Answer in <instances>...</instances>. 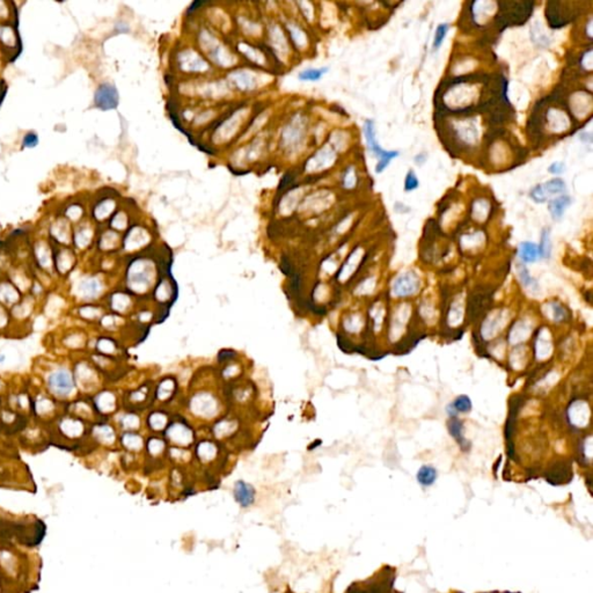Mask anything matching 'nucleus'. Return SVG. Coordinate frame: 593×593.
<instances>
[{
    "label": "nucleus",
    "mask_w": 593,
    "mask_h": 593,
    "mask_svg": "<svg viewBox=\"0 0 593 593\" xmlns=\"http://www.w3.org/2000/svg\"><path fill=\"white\" fill-rule=\"evenodd\" d=\"M542 187V190H544V193L546 196H552V195H557V194H561L563 193L565 190V182L562 180L560 177H555V179H552V180H549L545 183V185H541Z\"/></svg>",
    "instance_id": "nucleus-13"
},
{
    "label": "nucleus",
    "mask_w": 593,
    "mask_h": 593,
    "mask_svg": "<svg viewBox=\"0 0 593 593\" xmlns=\"http://www.w3.org/2000/svg\"><path fill=\"white\" fill-rule=\"evenodd\" d=\"M234 497L243 508H248L254 502L255 491L247 483L239 481L235 483V488H234Z\"/></svg>",
    "instance_id": "nucleus-4"
},
{
    "label": "nucleus",
    "mask_w": 593,
    "mask_h": 593,
    "mask_svg": "<svg viewBox=\"0 0 593 593\" xmlns=\"http://www.w3.org/2000/svg\"><path fill=\"white\" fill-rule=\"evenodd\" d=\"M329 71L328 68H321V69H307L305 71L300 72L298 76V79L302 81H318Z\"/></svg>",
    "instance_id": "nucleus-16"
},
{
    "label": "nucleus",
    "mask_w": 593,
    "mask_h": 593,
    "mask_svg": "<svg viewBox=\"0 0 593 593\" xmlns=\"http://www.w3.org/2000/svg\"><path fill=\"white\" fill-rule=\"evenodd\" d=\"M171 389H173V382L171 381H165L163 384H161V387H160V391H159V396L162 397V399H165L169 395V393L171 392Z\"/></svg>",
    "instance_id": "nucleus-29"
},
{
    "label": "nucleus",
    "mask_w": 593,
    "mask_h": 593,
    "mask_svg": "<svg viewBox=\"0 0 593 593\" xmlns=\"http://www.w3.org/2000/svg\"><path fill=\"white\" fill-rule=\"evenodd\" d=\"M364 136L368 144L369 150L373 152L377 155L379 161L376 166V173H382L386 169V167L393 159H395L399 155L397 151H385L379 146L377 139H376V131H374V123L372 121H366L364 124Z\"/></svg>",
    "instance_id": "nucleus-2"
},
{
    "label": "nucleus",
    "mask_w": 593,
    "mask_h": 593,
    "mask_svg": "<svg viewBox=\"0 0 593 593\" xmlns=\"http://www.w3.org/2000/svg\"><path fill=\"white\" fill-rule=\"evenodd\" d=\"M564 170H565V165H564L563 162H560V161H556V162L552 163V165L549 166V168H548L549 173L554 174V175H561L562 173H563Z\"/></svg>",
    "instance_id": "nucleus-28"
},
{
    "label": "nucleus",
    "mask_w": 593,
    "mask_h": 593,
    "mask_svg": "<svg viewBox=\"0 0 593 593\" xmlns=\"http://www.w3.org/2000/svg\"><path fill=\"white\" fill-rule=\"evenodd\" d=\"M97 432V437H99V439L101 442H104V443H110L112 442V439H114V434H112V430L110 428L108 427H101L96 430Z\"/></svg>",
    "instance_id": "nucleus-24"
},
{
    "label": "nucleus",
    "mask_w": 593,
    "mask_h": 593,
    "mask_svg": "<svg viewBox=\"0 0 593 593\" xmlns=\"http://www.w3.org/2000/svg\"><path fill=\"white\" fill-rule=\"evenodd\" d=\"M193 409L202 416H211L216 411V403L211 396L201 395L193 401Z\"/></svg>",
    "instance_id": "nucleus-7"
},
{
    "label": "nucleus",
    "mask_w": 593,
    "mask_h": 593,
    "mask_svg": "<svg viewBox=\"0 0 593 593\" xmlns=\"http://www.w3.org/2000/svg\"><path fill=\"white\" fill-rule=\"evenodd\" d=\"M447 32H448L447 23H440V25L437 27L434 43H432V48H434V50H438L440 48V45L443 44L445 37H446Z\"/></svg>",
    "instance_id": "nucleus-18"
},
{
    "label": "nucleus",
    "mask_w": 593,
    "mask_h": 593,
    "mask_svg": "<svg viewBox=\"0 0 593 593\" xmlns=\"http://www.w3.org/2000/svg\"><path fill=\"white\" fill-rule=\"evenodd\" d=\"M123 443L130 448H138L142 445V440H140L139 437L135 435H127L123 438Z\"/></svg>",
    "instance_id": "nucleus-26"
},
{
    "label": "nucleus",
    "mask_w": 593,
    "mask_h": 593,
    "mask_svg": "<svg viewBox=\"0 0 593 593\" xmlns=\"http://www.w3.org/2000/svg\"><path fill=\"white\" fill-rule=\"evenodd\" d=\"M571 204V198L568 195H561V196L554 198L549 202L548 209L554 220H560L563 217L564 211Z\"/></svg>",
    "instance_id": "nucleus-6"
},
{
    "label": "nucleus",
    "mask_w": 593,
    "mask_h": 593,
    "mask_svg": "<svg viewBox=\"0 0 593 593\" xmlns=\"http://www.w3.org/2000/svg\"><path fill=\"white\" fill-rule=\"evenodd\" d=\"M519 277H520L521 282L525 286H527L529 288H534L538 286L537 282L534 280L533 277H530L527 269L525 268V265H520V268H519Z\"/></svg>",
    "instance_id": "nucleus-20"
},
{
    "label": "nucleus",
    "mask_w": 593,
    "mask_h": 593,
    "mask_svg": "<svg viewBox=\"0 0 593 593\" xmlns=\"http://www.w3.org/2000/svg\"><path fill=\"white\" fill-rule=\"evenodd\" d=\"M115 400H114V396L111 395V394L109 393H103L102 395L99 396V399L96 401V404L99 405V408L101 409L102 411H110L114 409V405H115Z\"/></svg>",
    "instance_id": "nucleus-19"
},
{
    "label": "nucleus",
    "mask_w": 593,
    "mask_h": 593,
    "mask_svg": "<svg viewBox=\"0 0 593 593\" xmlns=\"http://www.w3.org/2000/svg\"><path fill=\"white\" fill-rule=\"evenodd\" d=\"M78 294L85 300L94 299L100 294L101 285L100 282L95 278H86L78 284Z\"/></svg>",
    "instance_id": "nucleus-5"
},
{
    "label": "nucleus",
    "mask_w": 593,
    "mask_h": 593,
    "mask_svg": "<svg viewBox=\"0 0 593 593\" xmlns=\"http://www.w3.org/2000/svg\"><path fill=\"white\" fill-rule=\"evenodd\" d=\"M417 287V282L411 275H403L394 284L393 291L396 295H407L412 293Z\"/></svg>",
    "instance_id": "nucleus-9"
},
{
    "label": "nucleus",
    "mask_w": 593,
    "mask_h": 593,
    "mask_svg": "<svg viewBox=\"0 0 593 593\" xmlns=\"http://www.w3.org/2000/svg\"><path fill=\"white\" fill-rule=\"evenodd\" d=\"M45 385L49 393L58 399L71 396L77 387L73 372L65 366L52 370L45 378Z\"/></svg>",
    "instance_id": "nucleus-1"
},
{
    "label": "nucleus",
    "mask_w": 593,
    "mask_h": 593,
    "mask_svg": "<svg viewBox=\"0 0 593 593\" xmlns=\"http://www.w3.org/2000/svg\"><path fill=\"white\" fill-rule=\"evenodd\" d=\"M95 103L102 110L115 109L118 104V93L115 86L103 84L101 85L95 94Z\"/></svg>",
    "instance_id": "nucleus-3"
},
{
    "label": "nucleus",
    "mask_w": 593,
    "mask_h": 593,
    "mask_svg": "<svg viewBox=\"0 0 593 593\" xmlns=\"http://www.w3.org/2000/svg\"><path fill=\"white\" fill-rule=\"evenodd\" d=\"M5 361H6V356H5V354L2 353V354H0V364H3V363L5 362Z\"/></svg>",
    "instance_id": "nucleus-34"
},
{
    "label": "nucleus",
    "mask_w": 593,
    "mask_h": 593,
    "mask_svg": "<svg viewBox=\"0 0 593 593\" xmlns=\"http://www.w3.org/2000/svg\"><path fill=\"white\" fill-rule=\"evenodd\" d=\"M37 143H38V138H37V136L34 135V134L27 135L25 137V140H23V145H25L26 147H34Z\"/></svg>",
    "instance_id": "nucleus-30"
},
{
    "label": "nucleus",
    "mask_w": 593,
    "mask_h": 593,
    "mask_svg": "<svg viewBox=\"0 0 593 593\" xmlns=\"http://www.w3.org/2000/svg\"><path fill=\"white\" fill-rule=\"evenodd\" d=\"M420 182H419V179L413 173L412 170L408 171L407 175H405V180H404V190L405 191H412L415 190L417 187H419Z\"/></svg>",
    "instance_id": "nucleus-21"
},
{
    "label": "nucleus",
    "mask_w": 593,
    "mask_h": 593,
    "mask_svg": "<svg viewBox=\"0 0 593 593\" xmlns=\"http://www.w3.org/2000/svg\"><path fill=\"white\" fill-rule=\"evenodd\" d=\"M232 79L234 80V83H235L238 87L241 88V89H245V91H248V89H252V88L255 87L254 78H253L249 73H246V72L234 73L232 76Z\"/></svg>",
    "instance_id": "nucleus-15"
},
{
    "label": "nucleus",
    "mask_w": 593,
    "mask_h": 593,
    "mask_svg": "<svg viewBox=\"0 0 593 593\" xmlns=\"http://www.w3.org/2000/svg\"><path fill=\"white\" fill-rule=\"evenodd\" d=\"M518 255L524 263H533L540 259V253L538 245L533 243H521L519 246Z\"/></svg>",
    "instance_id": "nucleus-10"
},
{
    "label": "nucleus",
    "mask_w": 593,
    "mask_h": 593,
    "mask_svg": "<svg viewBox=\"0 0 593 593\" xmlns=\"http://www.w3.org/2000/svg\"><path fill=\"white\" fill-rule=\"evenodd\" d=\"M229 428H233V425L227 423V422L220 423L217 427V429H216V430H217V435L218 436H224V435H226L229 431Z\"/></svg>",
    "instance_id": "nucleus-31"
},
{
    "label": "nucleus",
    "mask_w": 593,
    "mask_h": 593,
    "mask_svg": "<svg viewBox=\"0 0 593 593\" xmlns=\"http://www.w3.org/2000/svg\"><path fill=\"white\" fill-rule=\"evenodd\" d=\"M471 408H473V403H471L469 397L467 395H460L455 397L453 402L447 405V413L452 419V417H456L458 413H468L471 410Z\"/></svg>",
    "instance_id": "nucleus-8"
},
{
    "label": "nucleus",
    "mask_w": 593,
    "mask_h": 593,
    "mask_svg": "<svg viewBox=\"0 0 593 593\" xmlns=\"http://www.w3.org/2000/svg\"><path fill=\"white\" fill-rule=\"evenodd\" d=\"M169 437L174 440V442H176L179 444H183V445L188 444L191 440L190 431L188 430V429H186L185 427H182V425H179V424H175L174 427L170 429Z\"/></svg>",
    "instance_id": "nucleus-14"
},
{
    "label": "nucleus",
    "mask_w": 593,
    "mask_h": 593,
    "mask_svg": "<svg viewBox=\"0 0 593 593\" xmlns=\"http://www.w3.org/2000/svg\"><path fill=\"white\" fill-rule=\"evenodd\" d=\"M448 427V432H450L451 436L453 437V438L458 442V444L460 446L462 447V450H466V445H465V439L462 438V423L461 421H459L456 417H452L450 422L447 424Z\"/></svg>",
    "instance_id": "nucleus-12"
},
{
    "label": "nucleus",
    "mask_w": 593,
    "mask_h": 593,
    "mask_svg": "<svg viewBox=\"0 0 593 593\" xmlns=\"http://www.w3.org/2000/svg\"><path fill=\"white\" fill-rule=\"evenodd\" d=\"M165 423H166L165 416L160 415V413H154V415L151 417V425L154 429H157V430H159V429L163 428V425H165Z\"/></svg>",
    "instance_id": "nucleus-27"
},
{
    "label": "nucleus",
    "mask_w": 593,
    "mask_h": 593,
    "mask_svg": "<svg viewBox=\"0 0 593 593\" xmlns=\"http://www.w3.org/2000/svg\"><path fill=\"white\" fill-rule=\"evenodd\" d=\"M112 305H114L115 310L123 311L124 308H127V306L129 305L128 296H126L124 294H116L114 296V302H112Z\"/></svg>",
    "instance_id": "nucleus-25"
},
{
    "label": "nucleus",
    "mask_w": 593,
    "mask_h": 593,
    "mask_svg": "<svg viewBox=\"0 0 593 593\" xmlns=\"http://www.w3.org/2000/svg\"><path fill=\"white\" fill-rule=\"evenodd\" d=\"M353 593H361V592H353Z\"/></svg>",
    "instance_id": "nucleus-35"
},
{
    "label": "nucleus",
    "mask_w": 593,
    "mask_h": 593,
    "mask_svg": "<svg viewBox=\"0 0 593 593\" xmlns=\"http://www.w3.org/2000/svg\"><path fill=\"white\" fill-rule=\"evenodd\" d=\"M529 197L532 198V200L536 203H545V202H547V198H548L545 195L544 190H542L541 185L536 186L532 190H530Z\"/></svg>",
    "instance_id": "nucleus-23"
},
{
    "label": "nucleus",
    "mask_w": 593,
    "mask_h": 593,
    "mask_svg": "<svg viewBox=\"0 0 593 593\" xmlns=\"http://www.w3.org/2000/svg\"><path fill=\"white\" fill-rule=\"evenodd\" d=\"M124 425L128 428L138 427V419L136 416H127L124 419Z\"/></svg>",
    "instance_id": "nucleus-33"
},
{
    "label": "nucleus",
    "mask_w": 593,
    "mask_h": 593,
    "mask_svg": "<svg viewBox=\"0 0 593 593\" xmlns=\"http://www.w3.org/2000/svg\"><path fill=\"white\" fill-rule=\"evenodd\" d=\"M538 248H539L540 259H548V257L551 256L552 244H551V238H549L548 229H545V231L542 232L541 241H540V245L538 246Z\"/></svg>",
    "instance_id": "nucleus-17"
},
{
    "label": "nucleus",
    "mask_w": 593,
    "mask_h": 593,
    "mask_svg": "<svg viewBox=\"0 0 593 593\" xmlns=\"http://www.w3.org/2000/svg\"><path fill=\"white\" fill-rule=\"evenodd\" d=\"M163 448V443L160 442L158 439H153L152 442L150 443V450L152 453H159L160 451H161Z\"/></svg>",
    "instance_id": "nucleus-32"
},
{
    "label": "nucleus",
    "mask_w": 593,
    "mask_h": 593,
    "mask_svg": "<svg viewBox=\"0 0 593 593\" xmlns=\"http://www.w3.org/2000/svg\"><path fill=\"white\" fill-rule=\"evenodd\" d=\"M214 453H216V450H214L213 445L210 443H203L201 446L198 447V454H200L204 460L211 459Z\"/></svg>",
    "instance_id": "nucleus-22"
},
{
    "label": "nucleus",
    "mask_w": 593,
    "mask_h": 593,
    "mask_svg": "<svg viewBox=\"0 0 593 593\" xmlns=\"http://www.w3.org/2000/svg\"><path fill=\"white\" fill-rule=\"evenodd\" d=\"M437 477H438V473H437L436 468L429 465H424L421 467L416 474L417 482L423 487H430L434 485L437 480Z\"/></svg>",
    "instance_id": "nucleus-11"
}]
</instances>
